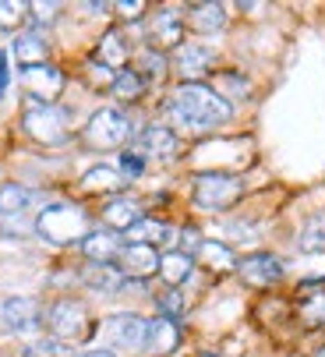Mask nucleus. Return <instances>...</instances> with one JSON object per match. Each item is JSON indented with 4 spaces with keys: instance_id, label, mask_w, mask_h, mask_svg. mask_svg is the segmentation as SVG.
Wrapping results in <instances>:
<instances>
[{
    "instance_id": "obj_1",
    "label": "nucleus",
    "mask_w": 325,
    "mask_h": 357,
    "mask_svg": "<svg viewBox=\"0 0 325 357\" xmlns=\"http://www.w3.org/2000/svg\"><path fill=\"white\" fill-rule=\"evenodd\" d=\"M170 117L174 124L188 128V131H205V128H216V124H227L230 121V103L227 96H220L216 89L202 85V82H181L174 89V99H170Z\"/></svg>"
},
{
    "instance_id": "obj_2",
    "label": "nucleus",
    "mask_w": 325,
    "mask_h": 357,
    "mask_svg": "<svg viewBox=\"0 0 325 357\" xmlns=\"http://www.w3.org/2000/svg\"><path fill=\"white\" fill-rule=\"evenodd\" d=\"M36 230L50 244H82L92 227H89V216L78 206H71V202H53V206H46L39 213Z\"/></svg>"
},
{
    "instance_id": "obj_3",
    "label": "nucleus",
    "mask_w": 325,
    "mask_h": 357,
    "mask_svg": "<svg viewBox=\"0 0 325 357\" xmlns=\"http://www.w3.org/2000/svg\"><path fill=\"white\" fill-rule=\"evenodd\" d=\"M22 128L39 145H64L68 135H71L68 131V110L57 107V103H36V99L25 107Z\"/></svg>"
},
{
    "instance_id": "obj_4",
    "label": "nucleus",
    "mask_w": 325,
    "mask_h": 357,
    "mask_svg": "<svg viewBox=\"0 0 325 357\" xmlns=\"http://www.w3.org/2000/svg\"><path fill=\"white\" fill-rule=\"evenodd\" d=\"M244 195V181L234 174H198L195 177V202L209 213H223L230 206H237V198Z\"/></svg>"
},
{
    "instance_id": "obj_5",
    "label": "nucleus",
    "mask_w": 325,
    "mask_h": 357,
    "mask_svg": "<svg viewBox=\"0 0 325 357\" xmlns=\"http://www.w3.org/2000/svg\"><path fill=\"white\" fill-rule=\"evenodd\" d=\"M82 138H85L89 149H99V152L121 149V145L131 138V121H128L121 110H114V107H103V110H96V114L89 117Z\"/></svg>"
},
{
    "instance_id": "obj_6",
    "label": "nucleus",
    "mask_w": 325,
    "mask_h": 357,
    "mask_svg": "<svg viewBox=\"0 0 325 357\" xmlns=\"http://www.w3.org/2000/svg\"><path fill=\"white\" fill-rule=\"evenodd\" d=\"M46 326L53 333V340H82L89 333V312L85 304L75 297H61L50 304L46 312Z\"/></svg>"
},
{
    "instance_id": "obj_7",
    "label": "nucleus",
    "mask_w": 325,
    "mask_h": 357,
    "mask_svg": "<svg viewBox=\"0 0 325 357\" xmlns=\"http://www.w3.org/2000/svg\"><path fill=\"white\" fill-rule=\"evenodd\" d=\"M103 333H106V343L114 350L135 354V350H145V343H149V319H142L135 312H121V315L106 319Z\"/></svg>"
},
{
    "instance_id": "obj_8",
    "label": "nucleus",
    "mask_w": 325,
    "mask_h": 357,
    "mask_svg": "<svg viewBox=\"0 0 325 357\" xmlns=\"http://www.w3.org/2000/svg\"><path fill=\"white\" fill-rule=\"evenodd\" d=\"M237 273L251 287H273V283L283 280V262L276 259V255L255 251V255H244V259L237 262Z\"/></svg>"
},
{
    "instance_id": "obj_9",
    "label": "nucleus",
    "mask_w": 325,
    "mask_h": 357,
    "mask_svg": "<svg viewBox=\"0 0 325 357\" xmlns=\"http://www.w3.org/2000/svg\"><path fill=\"white\" fill-rule=\"evenodd\" d=\"M22 82H25V89L36 103H53L64 89V71L53 68V64H39V68H25Z\"/></svg>"
},
{
    "instance_id": "obj_10",
    "label": "nucleus",
    "mask_w": 325,
    "mask_h": 357,
    "mask_svg": "<svg viewBox=\"0 0 325 357\" xmlns=\"http://www.w3.org/2000/svg\"><path fill=\"white\" fill-rule=\"evenodd\" d=\"M121 273H124V280H145V276H152V273H159V255H156V248H149V244H124L121 248V255H117V262H114Z\"/></svg>"
},
{
    "instance_id": "obj_11",
    "label": "nucleus",
    "mask_w": 325,
    "mask_h": 357,
    "mask_svg": "<svg viewBox=\"0 0 325 357\" xmlns=\"http://www.w3.org/2000/svg\"><path fill=\"white\" fill-rule=\"evenodd\" d=\"M0 315L15 333H36L39 329V304L32 297H8L0 304Z\"/></svg>"
},
{
    "instance_id": "obj_12",
    "label": "nucleus",
    "mask_w": 325,
    "mask_h": 357,
    "mask_svg": "<svg viewBox=\"0 0 325 357\" xmlns=\"http://www.w3.org/2000/svg\"><path fill=\"white\" fill-rule=\"evenodd\" d=\"M121 248H124V241H117V234H114V230H89V234H85V241H82L85 259H89V262H99V266L117 262Z\"/></svg>"
},
{
    "instance_id": "obj_13",
    "label": "nucleus",
    "mask_w": 325,
    "mask_h": 357,
    "mask_svg": "<svg viewBox=\"0 0 325 357\" xmlns=\"http://www.w3.org/2000/svg\"><path fill=\"white\" fill-rule=\"evenodd\" d=\"M138 149L145 152V156H156L162 163H170L177 156V135L170 128H162V124H152L138 135Z\"/></svg>"
},
{
    "instance_id": "obj_14",
    "label": "nucleus",
    "mask_w": 325,
    "mask_h": 357,
    "mask_svg": "<svg viewBox=\"0 0 325 357\" xmlns=\"http://www.w3.org/2000/svg\"><path fill=\"white\" fill-rule=\"evenodd\" d=\"M177 347H181V326L174 319H162L159 315L156 322H149V343H145V350L152 357H167Z\"/></svg>"
},
{
    "instance_id": "obj_15",
    "label": "nucleus",
    "mask_w": 325,
    "mask_h": 357,
    "mask_svg": "<svg viewBox=\"0 0 325 357\" xmlns=\"http://www.w3.org/2000/svg\"><path fill=\"white\" fill-rule=\"evenodd\" d=\"M138 220H142V206L135 198H114V202H106V206H103V223L110 227L114 234L117 230L128 234Z\"/></svg>"
},
{
    "instance_id": "obj_16",
    "label": "nucleus",
    "mask_w": 325,
    "mask_h": 357,
    "mask_svg": "<svg viewBox=\"0 0 325 357\" xmlns=\"http://www.w3.org/2000/svg\"><path fill=\"white\" fill-rule=\"evenodd\" d=\"M152 43H159V46H181L184 43V22H181V15L174 11V8H162V11H156L152 15Z\"/></svg>"
},
{
    "instance_id": "obj_17",
    "label": "nucleus",
    "mask_w": 325,
    "mask_h": 357,
    "mask_svg": "<svg viewBox=\"0 0 325 357\" xmlns=\"http://www.w3.org/2000/svg\"><path fill=\"white\" fill-rule=\"evenodd\" d=\"M174 61H177V71H181L188 82H195L202 71H209V64H212V50L202 46V43H181V46H177V54H174Z\"/></svg>"
},
{
    "instance_id": "obj_18",
    "label": "nucleus",
    "mask_w": 325,
    "mask_h": 357,
    "mask_svg": "<svg viewBox=\"0 0 325 357\" xmlns=\"http://www.w3.org/2000/svg\"><path fill=\"white\" fill-rule=\"evenodd\" d=\"M46 57H50V43H46V36H43L39 29L15 39V61L22 64V71H25V68L46 64Z\"/></svg>"
},
{
    "instance_id": "obj_19",
    "label": "nucleus",
    "mask_w": 325,
    "mask_h": 357,
    "mask_svg": "<svg viewBox=\"0 0 325 357\" xmlns=\"http://www.w3.org/2000/svg\"><path fill=\"white\" fill-rule=\"evenodd\" d=\"M82 280H85V287H92V290H99V294H117V290H124V287H128L124 273H121L114 262H110V266L89 262V269L82 273Z\"/></svg>"
},
{
    "instance_id": "obj_20",
    "label": "nucleus",
    "mask_w": 325,
    "mask_h": 357,
    "mask_svg": "<svg viewBox=\"0 0 325 357\" xmlns=\"http://www.w3.org/2000/svg\"><path fill=\"white\" fill-rule=\"evenodd\" d=\"M128 57H131V46H128L124 32H106L99 39V46H96V61L103 68H124Z\"/></svg>"
},
{
    "instance_id": "obj_21",
    "label": "nucleus",
    "mask_w": 325,
    "mask_h": 357,
    "mask_svg": "<svg viewBox=\"0 0 325 357\" xmlns=\"http://www.w3.org/2000/svg\"><path fill=\"white\" fill-rule=\"evenodd\" d=\"M188 25H191L195 32H202V36L220 32V29L227 25V8H223V4H195V8L188 11Z\"/></svg>"
},
{
    "instance_id": "obj_22",
    "label": "nucleus",
    "mask_w": 325,
    "mask_h": 357,
    "mask_svg": "<svg viewBox=\"0 0 325 357\" xmlns=\"http://www.w3.org/2000/svg\"><path fill=\"white\" fill-rule=\"evenodd\" d=\"M131 244H149V248H159V244H167L174 237V230L162 223V220H152V216H142L131 230H128Z\"/></svg>"
},
{
    "instance_id": "obj_23",
    "label": "nucleus",
    "mask_w": 325,
    "mask_h": 357,
    "mask_svg": "<svg viewBox=\"0 0 325 357\" xmlns=\"http://www.w3.org/2000/svg\"><path fill=\"white\" fill-rule=\"evenodd\" d=\"M36 202V191H29L25 184H4L0 188V216H22Z\"/></svg>"
},
{
    "instance_id": "obj_24",
    "label": "nucleus",
    "mask_w": 325,
    "mask_h": 357,
    "mask_svg": "<svg viewBox=\"0 0 325 357\" xmlns=\"http://www.w3.org/2000/svg\"><path fill=\"white\" fill-rule=\"evenodd\" d=\"M191 255H184V251H170V255H162L159 259V276L167 280L170 287H181L188 276H191Z\"/></svg>"
},
{
    "instance_id": "obj_25",
    "label": "nucleus",
    "mask_w": 325,
    "mask_h": 357,
    "mask_svg": "<svg viewBox=\"0 0 325 357\" xmlns=\"http://www.w3.org/2000/svg\"><path fill=\"white\" fill-rule=\"evenodd\" d=\"M198 259H202L209 269H216V273H230V269H237L234 251H230L227 244H220V241H202V248H198Z\"/></svg>"
},
{
    "instance_id": "obj_26",
    "label": "nucleus",
    "mask_w": 325,
    "mask_h": 357,
    "mask_svg": "<svg viewBox=\"0 0 325 357\" xmlns=\"http://www.w3.org/2000/svg\"><path fill=\"white\" fill-rule=\"evenodd\" d=\"M121 184H124V177H121V170H114V167H92V170H85V177H82V188L92 191V195L117 191Z\"/></svg>"
},
{
    "instance_id": "obj_27",
    "label": "nucleus",
    "mask_w": 325,
    "mask_h": 357,
    "mask_svg": "<svg viewBox=\"0 0 325 357\" xmlns=\"http://www.w3.org/2000/svg\"><path fill=\"white\" fill-rule=\"evenodd\" d=\"M110 89H114L117 99H138L142 89H145V78H142V71H128V68H124V71L114 75V85H110Z\"/></svg>"
},
{
    "instance_id": "obj_28",
    "label": "nucleus",
    "mask_w": 325,
    "mask_h": 357,
    "mask_svg": "<svg viewBox=\"0 0 325 357\" xmlns=\"http://www.w3.org/2000/svg\"><path fill=\"white\" fill-rule=\"evenodd\" d=\"M301 251H325V216H311L301 227Z\"/></svg>"
},
{
    "instance_id": "obj_29",
    "label": "nucleus",
    "mask_w": 325,
    "mask_h": 357,
    "mask_svg": "<svg viewBox=\"0 0 325 357\" xmlns=\"http://www.w3.org/2000/svg\"><path fill=\"white\" fill-rule=\"evenodd\" d=\"M301 315L308 326H325V294H308L301 301Z\"/></svg>"
},
{
    "instance_id": "obj_30",
    "label": "nucleus",
    "mask_w": 325,
    "mask_h": 357,
    "mask_svg": "<svg viewBox=\"0 0 325 357\" xmlns=\"http://www.w3.org/2000/svg\"><path fill=\"white\" fill-rule=\"evenodd\" d=\"M25 11L29 4H22V0H0V29H18L25 22Z\"/></svg>"
},
{
    "instance_id": "obj_31",
    "label": "nucleus",
    "mask_w": 325,
    "mask_h": 357,
    "mask_svg": "<svg viewBox=\"0 0 325 357\" xmlns=\"http://www.w3.org/2000/svg\"><path fill=\"white\" fill-rule=\"evenodd\" d=\"M22 354H25V357H64L68 350H64L61 340H36V343H29Z\"/></svg>"
},
{
    "instance_id": "obj_32",
    "label": "nucleus",
    "mask_w": 325,
    "mask_h": 357,
    "mask_svg": "<svg viewBox=\"0 0 325 357\" xmlns=\"http://www.w3.org/2000/svg\"><path fill=\"white\" fill-rule=\"evenodd\" d=\"M159 312H162V319H174L177 322L184 315V297L177 290H167V294L159 297Z\"/></svg>"
},
{
    "instance_id": "obj_33",
    "label": "nucleus",
    "mask_w": 325,
    "mask_h": 357,
    "mask_svg": "<svg viewBox=\"0 0 325 357\" xmlns=\"http://www.w3.org/2000/svg\"><path fill=\"white\" fill-rule=\"evenodd\" d=\"M142 170H145L142 152H135V149H124V152H121V174H124V177H142Z\"/></svg>"
},
{
    "instance_id": "obj_34",
    "label": "nucleus",
    "mask_w": 325,
    "mask_h": 357,
    "mask_svg": "<svg viewBox=\"0 0 325 357\" xmlns=\"http://www.w3.org/2000/svg\"><path fill=\"white\" fill-rule=\"evenodd\" d=\"M220 85H223L227 92H234L237 99H244V96L251 92V82L241 78V75H234V71H223V75H220Z\"/></svg>"
},
{
    "instance_id": "obj_35",
    "label": "nucleus",
    "mask_w": 325,
    "mask_h": 357,
    "mask_svg": "<svg viewBox=\"0 0 325 357\" xmlns=\"http://www.w3.org/2000/svg\"><path fill=\"white\" fill-rule=\"evenodd\" d=\"M181 248H184V255H195V251L202 248V234H198L195 227H184V230H181Z\"/></svg>"
},
{
    "instance_id": "obj_36",
    "label": "nucleus",
    "mask_w": 325,
    "mask_h": 357,
    "mask_svg": "<svg viewBox=\"0 0 325 357\" xmlns=\"http://www.w3.org/2000/svg\"><path fill=\"white\" fill-rule=\"evenodd\" d=\"M142 68H149V75H162V71H167V61H162V54L145 50V54H142Z\"/></svg>"
},
{
    "instance_id": "obj_37",
    "label": "nucleus",
    "mask_w": 325,
    "mask_h": 357,
    "mask_svg": "<svg viewBox=\"0 0 325 357\" xmlns=\"http://www.w3.org/2000/svg\"><path fill=\"white\" fill-rule=\"evenodd\" d=\"M8 82H11V71H8V50H0V99L8 92Z\"/></svg>"
},
{
    "instance_id": "obj_38",
    "label": "nucleus",
    "mask_w": 325,
    "mask_h": 357,
    "mask_svg": "<svg viewBox=\"0 0 325 357\" xmlns=\"http://www.w3.org/2000/svg\"><path fill=\"white\" fill-rule=\"evenodd\" d=\"M117 11L124 18H138V11H145V4H142V0H128V4H117Z\"/></svg>"
},
{
    "instance_id": "obj_39",
    "label": "nucleus",
    "mask_w": 325,
    "mask_h": 357,
    "mask_svg": "<svg viewBox=\"0 0 325 357\" xmlns=\"http://www.w3.org/2000/svg\"><path fill=\"white\" fill-rule=\"evenodd\" d=\"M78 357H117V354H110V350H85V354H78Z\"/></svg>"
},
{
    "instance_id": "obj_40",
    "label": "nucleus",
    "mask_w": 325,
    "mask_h": 357,
    "mask_svg": "<svg viewBox=\"0 0 325 357\" xmlns=\"http://www.w3.org/2000/svg\"><path fill=\"white\" fill-rule=\"evenodd\" d=\"M315 357H325V343H322V347H318V354H315Z\"/></svg>"
},
{
    "instance_id": "obj_41",
    "label": "nucleus",
    "mask_w": 325,
    "mask_h": 357,
    "mask_svg": "<svg viewBox=\"0 0 325 357\" xmlns=\"http://www.w3.org/2000/svg\"><path fill=\"white\" fill-rule=\"evenodd\" d=\"M205 357H223V354H205Z\"/></svg>"
}]
</instances>
